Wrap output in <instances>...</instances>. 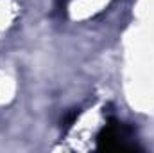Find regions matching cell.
Here are the masks:
<instances>
[{
    "label": "cell",
    "mask_w": 154,
    "mask_h": 153,
    "mask_svg": "<svg viewBox=\"0 0 154 153\" xmlns=\"http://www.w3.org/2000/svg\"><path fill=\"white\" fill-rule=\"evenodd\" d=\"M129 130L120 124L115 119H109V122L100 130V133L97 135V150L100 151H122V150H138V146L134 144H127L125 137H127Z\"/></svg>",
    "instance_id": "6da1fadb"
},
{
    "label": "cell",
    "mask_w": 154,
    "mask_h": 153,
    "mask_svg": "<svg viewBox=\"0 0 154 153\" xmlns=\"http://www.w3.org/2000/svg\"><path fill=\"white\" fill-rule=\"evenodd\" d=\"M77 115H79V112L77 110H74V112H70V114L65 117V121H63V124H65V128H70L74 122H75V119H77Z\"/></svg>",
    "instance_id": "7a4b0ae2"
}]
</instances>
